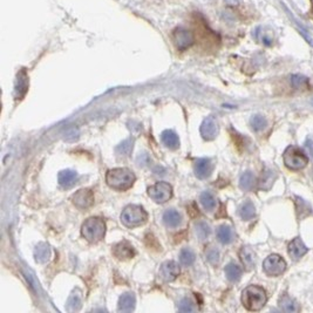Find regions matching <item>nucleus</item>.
Masks as SVG:
<instances>
[{
  "label": "nucleus",
  "instance_id": "nucleus-1",
  "mask_svg": "<svg viewBox=\"0 0 313 313\" xmlns=\"http://www.w3.org/2000/svg\"><path fill=\"white\" fill-rule=\"evenodd\" d=\"M136 181V176L133 172L127 168H115V169H110L107 172L106 175V182L111 189L120 190V191H125V190L130 189L134 186Z\"/></svg>",
  "mask_w": 313,
  "mask_h": 313
},
{
  "label": "nucleus",
  "instance_id": "nucleus-2",
  "mask_svg": "<svg viewBox=\"0 0 313 313\" xmlns=\"http://www.w3.org/2000/svg\"><path fill=\"white\" fill-rule=\"evenodd\" d=\"M267 301L266 292L258 285H250L242 293V303L249 311H259Z\"/></svg>",
  "mask_w": 313,
  "mask_h": 313
},
{
  "label": "nucleus",
  "instance_id": "nucleus-3",
  "mask_svg": "<svg viewBox=\"0 0 313 313\" xmlns=\"http://www.w3.org/2000/svg\"><path fill=\"white\" fill-rule=\"evenodd\" d=\"M106 234V223L100 217H91L81 228V235L89 243H99Z\"/></svg>",
  "mask_w": 313,
  "mask_h": 313
},
{
  "label": "nucleus",
  "instance_id": "nucleus-4",
  "mask_svg": "<svg viewBox=\"0 0 313 313\" xmlns=\"http://www.w3.org/2000/svg\"><path fill=\"white\" fill-rule=\"evenodd\" d=\"M148 214L141 205L131 204L125 206V210L121 214L122 223L128 228H136L147 222Z\"/></svg>",
  "mask_w": 313,
  "mask_h": 313
},
{
  "label": "nucleus",
  "instance_id": "nucleus-5",
  "mask_svg": "<svg viewBox=\"0 0 313 313\" xmlns=\"http://www.w3.org/2000/svg\"><path fill=\"white\" fill-rule=\"evenodd\" d=\"M283 160L285 166L291 170H301L309 163L307 156L297 147L290 146L284 152Z\"/></svg>",
  "mask_w": 313,
  "mask_h": 313
},
{
  "label": "nucleus",
  "instance_id": "nucleus-6",
  "mask_svg": "<svg viewBox=\"0 0 313 313\" xmlns=\"http://www.w3.org/2000/svg\"><path fill=\"white\" fill-rule=\"evenodd\" d=\"M148 195L154 202L163 204L172 197V187L167 182H157L148 188Z\"/></svg>",
  "mask_w": 313,
  "mask_h": 313
},
{
  "label": "nucleus",
  "instance_id": "nucleus-7",
  "mask_svg": "<svg viewBox=\"0 0 313 313\" xmlns=\"http://www.w3.org/2000/svg\"><path fill=\"white\" fill-rule=\"evenodd\" d=\"M263 270L267 276L278 277L286 270V262L279 255H270L263 263Z\"/></svg>",
  "mask_w": 313,
  "mask_h": 313
},
{
  "label": "nucleus",
  "instance_id": "nucleus-8",
  "mask_svg": "<svg viewBox=\"0 0 313 313\" xmlns=\"http://www.w3.org/2000/svg\"><path fill=\"white\" fill-rule=\"evenodd\" d=\"M201 135L206 141H212L219 134V124L214 116H208L201 125Z\"/></svg>",
  "mask_w": 313,
  "mask_h": 313
},
{
  "label": "nucleus",
  "instance_id": "nucleus-9",
  "mask_svg": "<svg viewBox=\"0 0 313 313\" xmlns=\"http://www.w3.org/2000/svg\"><path fill=\"white\" fill-rule=\"evenodd\" d=\"M73 204L79 209H88L93 205L94 195L89 189H81L72 197Z\"/></svg>",
  "mask_w": 313,
  "mask_h": 313
},
{
  "label": "nucleus",
  "instance_id": "nucleus-10",
  "mask_svg": "<svg viewBox=\"0 0 313 313\" xmlns=\"http://www.w3.org/2000/svg\"><path fill=\"white\" fill-rule=\"evenodd\" d=\"M174 43L180 51H184L195 43L194 34L190 31L183 29L176 30L174 33Z\"/></svg>",
  "mask_w": 313,
  "mask_h": 313
},
{
  "label": "nucleus",
  "instance_id": "nucleus-11",
  "mask_svg": "<svg viewBox=\"0 0 313 313\" xmlns=\"http://www.w3.org/2000/svg\"><path fill=\"white\" fill-rule=\"evenodd\" d=\"M180 266L174 261H169L162 264L160 269V277L164 282H174L180 275Z\"/></svg>",
  "mask_w": 313,
  "mask_h": 313
},
{
  "label": "nucleus",
  "instance_id": "nucleus-12",
  "mask_svg": "<svg viewBox=\"0 0 313 313\" xmlns=\"http://www.w3.org/2000/svg\"><path fill=\"white\" fill-rule=\"evenodd\" d=\"M114 256L120 261H127V259L133 258L135 256V251H134L133 245L127 240H122V242L117 243L113 249Z\"/></svg>",
  "mask_w": 313,
  "mask_h": 313
},
{
  "label": "nucleus",
  "instance_id": "nucleus-13",
  "mask_svg": "<svg viewBox=\"0 0 313 313\" xmlns=\"http://www.w3.org/2000/svg\"><path fill=\"white\" fill-rule=\"evenodd\" d=\"M195 175L201 180L208 178L211 175L212 169H214V164L209 158H200L195 163Z\"/></svg>",
  "mask_w": 313,
  "mask_h": 313
},
{
  "label": "nucleus",
  "instance_id": "nucleus-14",
  "mask_svg": "<svg viewBox=\"0 0 313 313\" xmlns=\"http://www.w3.org/2000/svg\"><path fill=\"white\" fill-rule=\"evenodd\" d=\"M307 252L306 245L300 238H295L289 244V255L292 259H300Z\"/></svg>",
  "mask_w": 313,
  "mask_h": 313
},
{
  "label": "nucleus",
  "instance_id": "nucleus-15",
  "mask_svg": "<svg viewBox=\"0 0 313 313\" xmlns=\"http://www.w3.org/2000/svg\"><path fill=\"white\" fill-rule=\"evenodd\" d=\"M240 261L247 270H252L256 265V253L253 252L252 249L248 247H243L239 251Z\"/></svg>",
  "mask_w": 313,
  "mask_h": 313
},
{
  "label": "nucleus",
  "instance_id": "nucleus-16",
  "mask_svg": "<svg viewBox=\"0 0 313 313\" xmlns=\"http://www.w3.org/2000/svg\"><path fill=\"white\" fill-rule=\"evenodd\" d=\"M136 305V298L134 293L127 292L122 295L119 299V311L120 312H131L134 311Z\"/></svg>",
  "mask_w": 313,
  "mask_h": 313
},
{
  "label": "nucleus",
  "instance_id": "nucleus-17",
  "mask_svg": "<svg viewBox=\"0 0 313 313\" xmlns=\"http://www.w3.org/2000/svg\"><path fill=\"white\" fill-rule=\"evenodd\" d=\"M52 252H51V248H49L48 244L46 243H39L34 250V258L35 261L40 264H45L51 259Z\"/></svg>",
  "mask_w": 313,
  "mask_h": 313
},
{
  "label": "nucleus",
  "instance_id": "nucleus-18",
  "mask_svg": "<svg viewBox=\"0 0 313 313\" xmlns=\"http://www.w3.org/2000/svg\"><path fill=\"white\" fill-rule=\"evenodd\" d=\"M78 180V174L73 170H63L59 172L58 181L63 188H71Z\"/></svg>",
  "mask_w": 313,
  "mask_h": 313
},
{
  "label": "nucleus",
  "instance_id": "nucleus-19",
  "mask_svg": "<svg viewBox=\"0 0 313 313\" xmlns=\"http://www.w3.org/2000/svg\"><path fill=\"white\" fill-rule=\"evenodd\" d=\"M161 140L163 144L169 149H177L180 147V140L178 136L176 135L175 131L172 130H164L161 134Z\"/></svg>",
  "mask_w": 313,
  "mask_h": 313
},
{
  "label": "nucleus",
  "instance_id": "nucleus-20",
  "mask_svg": "<svg viewBox=\"0 0 313 313\" xmlns=\"http://www.w3.org/2000/svg\"><path fill=\"white\" fill-rule=\"evenodd\" d=\"M181 220H182V217H181L180 212L174 210V209L167 210L163 214L164 224L169 228H177L181 224Z\"/></svg>",
  "mask_w": 313,
  "mask_h": 313
},
{
  "label": "nucleus",
  "instance_id": "nucleus-21",
  "mask_svg": "<svg viewBox=\"0 0 313 313\" xmlns=\"http://www.w3.org/2000/svg\"><path fill=\"white\" fill-rule=\"evenodd\" d=\"M217 238L222 244H230L234 240V231L229 225H220L217 229Z\"/></svg>",
  "mask_w": 313,
  "mask_h": 313
},
{
  "label": "nucleus",
  "instance_id": "nucleus-22",
  "mask_svg": "<svg viewBox=\"0 0 313 313\" xmlns=\"http://www.w3.org/2000/svg\"><path fill=\"white\" fill-rule=\"evenodd\" d=\"M242 273L243 271L240 269V266L235 264V263H230V264H228L225 266L226 278L230 282H233V283H236V282H238L242 278Z\"/></svg>",
  "mask_w": 313,
  "mask_h": 313
},
{
  "label": "nucleus",
  "instance_id": "nucleus-23",
  "mask_svg": "<svg viewBox=\"0 0 313 313\" xmlns=\"http://www.w3.org/2000/svg\"><path fill=\"white\" fill-rule=\"evenodd\" d=\"M27 89H29V82H27V78L24 72L18 75V82L16 86V99L21 100L22 97L26 95Z\"/></svg>",
  "mask_w": 313,
  "mask_h": 313
},
{
  "label": "nucleus",
  "instance_id": "nucleus-24",
  "mask_svg": "<svg viewBox=\"0 0 313 313\" xmlns=\"http://www.w3.org/2000/svg\"><path fill=\"white\" fill-rule=\"evenodd\" d=\"M255 183H256L255 175H253L251 172H245L244 174L240 176L239 186L240 188L245 190V191H250V190H252L253 187H255Z\"/></svg>",
  "mask_w": 313,
  "mask_h": 313
},
{
  "label": "nucleus",
  "instance_id": "nucleus-25",
  "mask_svg": "<svg viewBox=\"0 0 313 313\" xmlns=\"http://www.w3.org/2000/svg\"><path fill=\"white\" fill-rule=\"evenodd\" d=\"M239 216L240 219L244 220H250L252 219L253 217L256 216V208L250 201L245 202L242 206L239 208Z\"/></svg>",
  "mask_w": 313,
  "mask_h": 313
},
{
  "label": "nucleus",
  "instance_id": "nucleus-26",
  "mask_svg": "<svg viewBox=\"0 0 313 313\" xmlns=\"http://www.w3.org/2000/svg\"><path fill=\"white\" fill-rule=\"evenodd\" d=\"M276 180V174L272 172V170L266 169L263 172L261 182H259V189L262 190H269L271 187H272L273 182Z\"/></svg>",
  "mask_w": 313,
  "mask_h": 313
},
{
  "label": "nucleus",
  "instance_id": "nucleus-27",
  "mask_svg": "<svg viewBox=\"0 0 313 313\" xmlns=\"http://www.w3.org/2000/svg\"><path fill=\"white\" fill-rule=\"evenodd\" d=\"M200 201H201V203H202L203 208L205 209V210L212 211V210H215V208H216L217 201H216V198H215L214 195L211 194V192L204 191L203 194L201 195Z\"/></svg>",
  "mask_w": 313,
  "mask_h": 313
},
{
  "label": "nucleus",
  "instance_id": "nucleus-28",
  "mask_svg": "<svg viewBox=\"0 0 313 313\" xmlns=\"http://www.w3.org/2000/svg\"><path fill=\"white\" fill-rule=\"evenodd\" d=\"M296 209H297L298 219H305L306 216H309V215L312 212V209L311 206H310V204L299 197H296Z\"/></svg>",
  "mask_w": 313,
  "mask_h": 313
},
{
  "label": "nucleus",
  "instance_id": "nucleus-29",
  "mask_svg": "<svg viewBox=\"0 0 313 313\" xmlns=\"http://www.w3.org/2000/svg\"><path fill=\"white\" fill-rule=\"evenodd\" d=\"M279 306H281V309L283 310V311H286V312L298 311V306L297 304H296V301L293 300L291 297H289V296L286 295L281 298V300H279Z\"/></svg>",
  "mask_w": 313,
  "mask_h": 313
},
{
  "label": "nucleus",
  "instance_id": "nucleus-30",
  "mask_svg": "<svg viewBox=\"0 0 313 313\" xmlns=\"http://www.w3.org/2000/svg\"><path fill=\"white\" fill-rule=\"evenodd\" d=\"M81 300H82L81 292L79 290H77V291L72 293L68 301H67V309H68L69 311H78L81 307Z\"/></svg>",
  "mask_w": 313,
  "mask_h": 313
},
{
  "label": "nucleus",
  "instance_id": "nucleus-31",
  "mask_svg": "<svg viewBox=\"0 0 313 313\" xmlns=\"http://www.w3.org/2000/svg\"><path fill=\"white\" fill-rule=\"evenodd\" d=\"M134 147V140L127 139L125 140L122 143H120L119 146L116 147V154L119 156H122V157H125V156H129Z\"/></svg>",
  "mask_w": 313,
  "mask_h": 313
},
{
  "label": "nucleus",
  "instance_id": "nucleus-32",
  "mask_svg": "<svg viewBox=\"0 0 313 313\" xmlns=\"http://www.w3.org/2000/svg\"><path fill=\"white\" fill-rule=\"evenodd\" d=\"M180 262L184 266H190L195 262V253L194 251L190 250L189 248H184L180 252Z\"/></svg>",
  "mask_w": 313,
  "mask_h": 313
},
{
  "label": "nucleus",
  "instance_id": "nucleus-33",
  "mask_svg": "<svg viewBox=\"0 0 313 313\" xmlns=\"http://www.w3.org/2000/svg\"><path fill=\"white\" fill-rule=\"evenodd\" d=\"M195 231H196V235H197L198 238H200L201 240H204L210 236L211 229H210V226H209V224H206L205 222H198L196 224V229H195Z\"/></svg>",
  "mask_w": 313,
  "mask_h": 313
},
{
  "label": "nucleus",
  "instance_id": "nucleus-34",
  "mask_svg": "<svg viewBox=\"0 0 313 313\" xmlns=\"http://www.w3.org/2000/svg\"><path fill=\"white\" fill-rule=\"evenodd\" d=\"M250 125L253 130L259 131L265 128V125H266V120L262 115H253L250 120Z\"/></svg>",
  "mask_w": 313,
  "mask_h": 313
},
{
  "label": "nucleus",
  "instance_id": "nucleus-35",
  "mask_svg": "<svg viewBox=\"0 0 313 313\" xmlns=\"http://www.w3.org/2000/svg\"><path fill=\"white\" fill-rule=\"evenodd\" d=\"M205 256H206V259H208V262L210 263V264H212V265L219 264V250H216L215 248H209L208 250L205 251Z\"/></svg>",
  "mask_w": 313,
  "mask_h": 313
},
{
  "label": "nucleus",
  "instance_id": "nucleus-36",
  "mask_svg": "<svg viewBox=\"0 0 313 313\" xmlns=\"http://www.w3.org/2000/svg\"><path fill=\"white\" fill-rule=\"evenodd\" d=\"M178 310L182 312H194L195 307H194V304L191 303V300L184 298L180 301V304H178Z\"/></svg>",
  "mask_w": 313,
  "mask_h": 313
},
{
  "label": "nucleus",
  "instance_id": "nucleus-37",
  "mask_svg": "<svg viewBox=\"0 0 313 313\" xmlns=\"http://www.w3.org/2000/svg\"><path fill=\"white\" fill-rule=\"evenodd\" d=\"M291 81L292 85L295 86L296 88H303L307 83V79L305 77H303V75H293L291 78Z\"/></svg>",
  "mask_w": 313,
  "mask_h": 313
},
{
  "label": "nucleus",
  "instance_id": "nucleus-38",
  "mask_svg": "<svg viewBox=\"0 0 313 313\" xmlns=\"http://www.w3.org/2000/svg\"><path fill=\"white\" fill-rule=\"evenodd\" d=\"M65 135H66L65 140H67V141H68L69 136H72V140H75V139L79 138V133H78V129H75V128H72V129H69L65 134Z\"/></svg>",
  "mask_w": 313,
  "mask_h": 313
},
{
  "label": "nucleus",
  "instance_id": "nucleus-39",
  "mask_svg": "<svg viewBox=\"0 0 313 313\" xmlns=\"http://www.w3.org/2000/svg\"><path fill=\"white\" fill-rule=\"evenodd\" d=\"M306 148H307V149H309L310 154H311L312 157H313V141H311V140H309V141H306Z\"/></svg>",
  "mask_w": 313,
  "mask_h": 313
},
{
  "label": "nucleus",
  "instance_id": "nucleus-40",
  "mask_svg": "<svg viewBox=\"0 0 313 313\" xmlns=\"http://www.w3.org/2000/svg\"><path fill=\"white\" fill-rule=\"evenodd\" d=\"M312 103H313V101H312Z\"/></svg>",
  "mask_w": 313,
  "mask_h": 313
}]
</instances>
